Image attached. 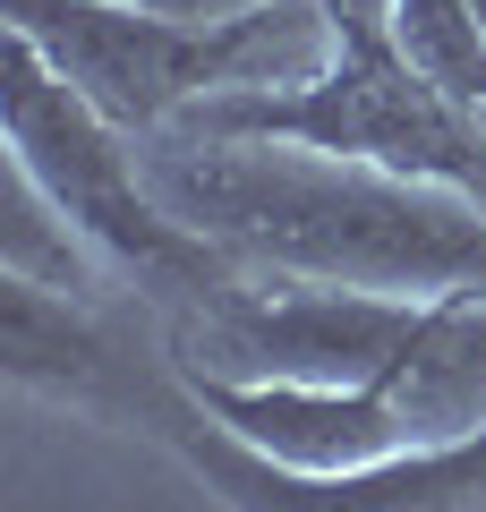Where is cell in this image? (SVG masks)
Masks as SVG:
<instances>
[{
  "instance_id": "1",
  "label": "cell",
  "mask_w": 486,
  "mask_h": 512,
  "mask_svg": "<svg viewBox=\"0 0 486 512\" xmlns=\"http://www.w3.org/2000/svg\"><path fill=\"white\" fill-rule=\"evenodd\" d=\"M154 188L248 274L393 299H486V205L359 154L273 137H145Z\"/></svg>"
},
{
  "instance_id": "2",
  "label": "cell",
  "mask_w": 486,
  "mask_h": 512,
  "mask_svg": "<svg viewBox=\"0 0 486 512\" xmlns=\"http://www.w3.org/2000/svg\"><path fill=\"white\" fill-rule=\"evenodd\" d=\"M0 18L128 137H171L197 103L299 86L333 60L324 0H273L248 18H162L145 0H0Z\"/></svg>"
},
{
  "instance_id": "3",
  "label": "cell",
  "mask_w": 486,
  "mask_h": 512,
  "mask_svg": "<svg viewBox=\"0 0 486 512\" xmlns=\"http://www.w3.org/2000/svg\"><path fill=\"white\" fill-rule=\"evenodd\" d=\"M137 146L145 137H128L120 120H103L35 43L9 35V171L52 197V214L103 256V274H120L154 308L188 316L214 291H231L248 265L162 205L154 163Z\"/></svg>"
},
{
  "instance_id": "4",
  "label": "cell",
  "mask_w": 486,
  "mask_h": 512,
  "mask_svg": "<svg viewBox=\"0 0 486 512\" xmlns=\"http://www.w3.org/2000/svg\"><path fill=\"white\" fill-rule=\"evenodd\" d=\"M324 9H333V60L316 77L197 103L171 137H273V146L359 154L486 205V120H469L452 94H435L410 69L384 0H324Z\"/></svg>"
},
{
  "instance_id": "5",
  "label": "cell",
  "mask_w": 486,
  "mask_h": 512,
  "mask_svg": "<svg viewBox=\"0 0 486 512\" xmlns=\"http://www.w3.org/2000/svg\"><path fill=\"white\" fill-rule=\"evenodd\" d=\"M128 436L162 444L188 478L222 495L231 512H486V427L461 444H427V453L376 461V470H282L256 444H239L231 427H214L197 410V393L180 384V367L154 384V402L137 410Z\"/></svg>"
},
{
  "instance_id": "6",
  "label": "cell",
  "mask_w": 486,
  "mask_h": 512,
  "mask_svg": "<svg viewBox=\"0 0 486 512\" xmlns=\"http://www.w3.org/2000/svg\"><path fill=\"white\" fill-rule=\"evenodd\" d=\"M0 376L60 410L137 427V410L154 402L171 359H137L128 333L94 308V291H52V282L0 274Z\"/></svg>"
},
{
  "instance_id": "7",
  "label": "cell",
  "mask_w": 486,
  "mask_h": 512,
  "mask_svg": "<svg viewBox=\"0 0 486 512\" xmlns=\"http://www.w3.org/2000/svg\"><path fill=\"white\" fill-rule=\"evenodd\" d=\"M0 274L52 282V291H94L103 256H94L86 239H77L69 222L52 214V197H43L35 180H18V171H9V222H0Z\"/></svg>"
},
{
  "instance_id": "8",
  "label": "cell",
  "mask_w": 486,
  "mask_h": 512,
  "mask_svg": "<svg viewBox=\"0 0 486 512\" xmlns=\"http://www.w3.org/2000/svg\"><path fill=\"white\" fill-rule=\"evenodd\" d=\"M162 18H248V9H273V0H145Z\"/></svg>"
},
{
  "instance_id": "9",
  "label": "cell",
  "mask_w": 486,
  "mask_h": 512,
  "mask_svg": "<svg viewBox=\"0 0 486 512\" xmlns=\"http://www.w3.org/2000/svg\"><path fill=\"white\" fill-rule=\"evenodd\" d=\"M478 18H486V0H478Z\"/></svg>"
}]
</instances>
